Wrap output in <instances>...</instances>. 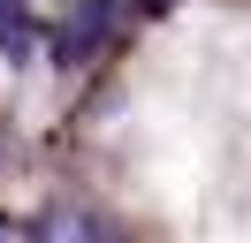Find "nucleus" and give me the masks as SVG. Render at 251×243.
Returning <instances> with one entry per match:
<instances>
[{
	"label": "nucleus",
	"mask_w": 251,
	"mask_h": 243,
	"mask_svg": "<svg viewBox=\"0 0 251 243\" xmlns=\"http://www.w3.org/2000/svg\"><path fill=\"white\" fill-rule=\"evenodd\" d=\"M0 53H23V8L0 0Z\"/></svg>",
	"instance_id": "nucleus-1"
}]
</instances>
